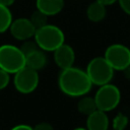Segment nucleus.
<instances>
[{"mask_svg": "<svg viewBox=\"0 0 130 130\" xmlns=\"http://www.w3.org/2000/svg\"><path fill=\"white\" fill-rule=\"evenodd\" d=\"M96 1H99L102 4H104L105 6H110V5H113L114 3L118 2V0H96Z\"/></svg>", "mask_w": 130, "mask_h": 130, "instance_id": "obj_23", "label": "nucleus"}, {"mask_svg": "<svg viewBox=\"0 0 130 130\" xmlns=\"http://www.w3.org/2000/svg\"><path fill=\"white\" fill-rule=\"evenodd\" d=\"M47 62H48V58L46 52L41 49H38L25 55V66L32 68L37 71L44 69L47 65Z\"/></svg>", "mask_w": 130, "mask_h": 130, "instance_id": "obj_12", "label": "nucleus"}, {"mask_svg": "<svg viewBox=\"0 0 130 130\" xmlns=\"http://www.w3.org/2000/svg\"><path fill=\"white\" fill-rule=\"evenodd\" d=\"M19 48H20V50L22 51V53L24 55H27V54H29V53H31V52L40 49L38 47L36 41L34 40V38L32 39H29V40H26V41H23L22 44H21V46Z\"/></svg>", "mask_w": 130, "mask_h": 130, "instance_id": "obj_18", "label": "nucleus"}, {"mask_svg": "<svg viewBox=\"0 0 130 130\" xmlns=\"http://www.w3.org/2000/svg\"><path fill=\"white\" fill-rule=\"evenodd\" d=\"M123 72H124V74H125L126 78L130 80V66H129L128 68H126V69H125V70H124Z\"/></svg>", "mask_w": 130, "mask_h": 130, "instance_id": "obj_25", "label": "nucleus"}, {"mask_svg": "<svg viewBox=\"0 0 130 130\" xmlns=\"http://www.w3.org/2000/svg\"><path fill=\"white\" fill-rule=\"evenodd\" d=\"M129 124V118L123 113H118L112 120L113 130H125Z\"/></svg>", "mask_w": 130, "mask_h": 130, "instance_id": "obj_17", "label": "nucleus"}, {"mask_svg": "<svg viewBox=\"0 0 130 130\" xmlns=\"http://www.w3.org/2000/svg\"><path fill=\"white\" fill-rule=\"evenodd\" d=\"M110 120L106 112L96 110L90 115L86 116L85 128L87 130H108Z\"/></svg>", "mask_w": 130, "mask_h": 130, "instance_id": "obj_10", "label": "nucleus"}, {"mask_svg": "<svg viewBox=\"0 0 130 130\" xmlns=\"http://www.w3.org/2000/svg\"><path fill=\"white\" fill-rule=\"evenodd\" d=\"M86 17L91 22H101L105 19L107 15V6L94 0L91 2L85 10Z\"/></svg>", "mask_w": 130, "mask_h": 130, "instance_id": "obj_13", "label": "nucleus"}, {"mask_svg": "<svg viewBox=\"0 0 130 130\" xmlns=\"http://www.w3.org/2000/svg\"><path fill=\"white\" fill-rule=\"evenodd\" d=\"M118 4L123 12L130 16V0H118Z\"/></svg>", "mask_w": 130, "mask_h": 130, "instance_id": "obj_20", "label": "nucleus"}, {"mask_svg": "<svg viewBox=\"0 0 130 130\" xmlns=\"http://www.w3.org/2000/svg\"><path fill=\"white\" fill-rule=\"evenodd\" d=\"M58 86L63 94L70 98H80L90 91L92 83L85 70L72 66L60 71Z\"/></svg>", "mask_w": 130, "mask_h": 130, "instance_id": "obj_1", "label": "nucleus"}, {"mask_svg": "<svg viewBox=\"0 0 130 130\" xmlns=\"http://www.w3.org/2000/svg\"><path fill=\"white\" fill-rule=\"evenodd\" d=\"M93 98L98 110L108 113L119 106L121 102V91L118 86L110 82L99 86Z\"/></svg>", "mask_w": 130, "mask_h": 130, "instance_id": "obj_5", "label": "nucleus"}, {"mask_svg": "<svg viewBox=\"0 0 130 130\" xmlns=\"http://www.w3.org/2000/svg\"><path fill=\"white\" fill-rule=\"evenodd\" d=\"M12 20L13 17L9 7L0 3V34L9 30Z\"/></svg>", "mask_w": 130, "mask_h": 130, "instance_id": "obj_15", "label": "nucleus"}, {"mask_svg": "<svg viewBox=\"0 0 130 130\" xmlns=\"http://www.w3.org/2000/svg\"><path fill=\"white\" fill-rule=\"evenodd\" d=\"M48 17H49V16H47L45 13H43V12H41L40 10L36 9V10L30 14L29 20L31 21V23H32V25L36 27V29H38V28H40V27H42V26L48 24Z\"/></svg>", "mask_w": 130, "mask_h": 130, "instance_id": "obj_16", "label": "nucleus"}, {"mask_svg": "<svg viewBox=\"0 0 130 130\" xmlns=\"http://www.w3.org/2000/svg\"><path fill=\"white\" fill-rule=\"evenodd\" d=\"M14 2H15V0H0L1 4L5 5V6H8V7H10Z\"/></svg>", "mask_w": 130, "mask_h": 130, "instance_id": "obj_24", "label": "nucleus"}, {"mask_svg": "<svg viewBox=\"0 0 130 130\" xmlns=\"http://www.w3.org/2000/svg\"><path fill=\"white\" fill-rule=\"evenodd\" d=\"M34 40L41 50L53 53L65 43V34L59 26L48 23L36 29Z\"/></svg>", "mask_w": 130, "mask_h": 130, "instance_id": "obj_2", "label": "nucleus"}, {"mask_svg": "<svg viewBox=\"0 0 130 130\" xmlns=\"http://www.w3.org/2000/svg\"><path fill=\"white\" fill-rule=\"evenodd\" d=\"M64 4V0H36V9L50 17L59 14L63 10Z\"/></svg>", "mask_w": 130, "mask_h": 130, "instance_id": "obj_11", "label": "nucleus"}, {"mask_svg": "<svg viewBox=\"0 0 130 130\" xmlns=\"http://www.w3.org/2000/svg\"><path fill=\"white\" fill-rule=\"evenodd\" d=\"M108 130H109V129H108Z\"/></svg>", "mask_w": 130, "mask_h": 130, "instance_id": "obj_27", "label": "nucleus"}, {"mask_svg": "<svg viewBox=\"0 0 130 130\" xmlns=\"http://www.w3.org/2000/svg\"><path fill=\"white\" fill-rule=\"evenodd\" d=\"M25 66V55L19 47L12 44L0 46V68L9 74H14Z\"/></svg>", "mask_w": 130, "mask_h": 130, "instance_id": "obj_3", "label": "nucleus"}, {"mask_svg": "<svg viewBox=\"0 0 130 130\" xmlns=\"http://www.w3.org/2000/svg\"><path fill=\"white\" fill-rule=\"evenodd\" d=\"M53 59L61 70L72 67L75 62V51L70 45L64 43L53 52Z\"/></svg>", "mask_w": 130, "mask_h": 130, "instance_id": "obj_9", "label": "nucleus"}, {"mask_svg": "<svg viewBox=\"0 0 130 130\" xmlns=\"http://www.w3.org/2000/svg\"><path fill=\"white\" fill-rule=\"evenodd\" d=\"M10 130H34V128L27 124H17L13 126Z\"/></svg>", "mask_w": 130, "mask_h": 130, "instance_id": "obj_22", "label": "nucleus"}, {"mask_svg": "<svg viewBox=\"0 0 130 130\" xmlns=\"http://www.w3.org/2000/svg\"><path fill=\"white\" fill-rule=\"evenodd\" d=\"M72 130H87V129L85 127H76V128H74Z\"/></svg>", "mask_w": 130, "mask_h": 130, "instance_id": "obj_26", "label": "nucleus"}, {"mask_svg": "<svg viewBox=\"0 0 130 130\" xmlns=\"http://www.w3.org/2000/svg\"><path fill=\"white\" fill-rule=\"evenodd\" d=\"M32 128L34 130H54V127L52 126V124L48 122H40L36 124Z\"/></svg>", "mask_w": 130, "mask_h": 130, "instance_id": "obj_21", "label": "nucleus"}, {"mask_svg": "<svg viewBox=\"0 0 130 130\" xmlns=\"http://www.w3.org/2000/svg\"><path fill=\"white\" fill-rule=\"evenodd\" d=\"M9 31L10 35L15 40L23 42L34 38L36 32V27L32 25L29 18L18 17L12 20L9 27Z\"/></svg>", "mask_w": 130, "mask_h": 130, "instance_id": "obj_8", "label": "nucleus"}, {"mask_svg": "<svg viewBox=\"0 0 130 130\" xmlns=\"http://www.w3.org/2000/svg\"><path fill=\"white\" fill-rule=\"evenodd\" d=\"M85 71L92 83V85L101 86L110 83L113 79L115 70L108 63L104 56L92 58L85 68Z\"/></svg>", "mask_w": 130, "mask_h": 130, "instance_id": "obj_4", "label": "nucleus"}, {"mask_svg": "<svg viewBox=\"0 0 130 130\" xmlns=\"http://www.w3.org/2000/svg\"><path fill=\"white\" fill-rule=\"evenodd\" d=\"M76 108H77V111L80 114L84 115V116H88V115H90L91 113H93L94 111L98 110L94 98L89 96L87 94L82 95V96L79 98Z\"/></svg>", "mask_w": 130, "mask_h": 130, "instance_id": "obj_14", "label": "nucleus"}, {"mask_svg": "<svg viewBox=\"0 0 130 130\" xmlns=\"http://www.w3.org/2000/svg\"><path fill=\"white\" fill-rule=\"evenodd\" d=\"M104 57L115 71H124L130 66V49L123 44L108 46Z\"/></svg>", "mask_w": 130, "mask_h": 130, "instance_id": "obj_7", "label": "nucleus"}, {"mask_svg": "<svg viewBox=\"0 0 130 130\" xmlns=\"http://www.w3.org/2000/svg\"><path fill=\"white\" fill-rule=\"evenodd\" d=\"M9 82H10V74L0 68V90L6 88Z\"/></svg>", "mask_w": 130, "mask_h": 130, "instance_id": "obj_19", "label": "nucleus"}, {"mask_svg": "<svg viewBox=\"0 0 130 130\" xmlns=\"http://www.w3.org/2000/svg\"><path fill=\"white\" fill-rule=\"evenodd\" d=\"M14 88L22 94H28L34 92L40 83L39 71L24 66L16 73L13 74Z\"/></svg>", "mask_w": 130, "mask_h": 130, "instance_id": "obj_6", "label": "nucleus"}]
</instances>
